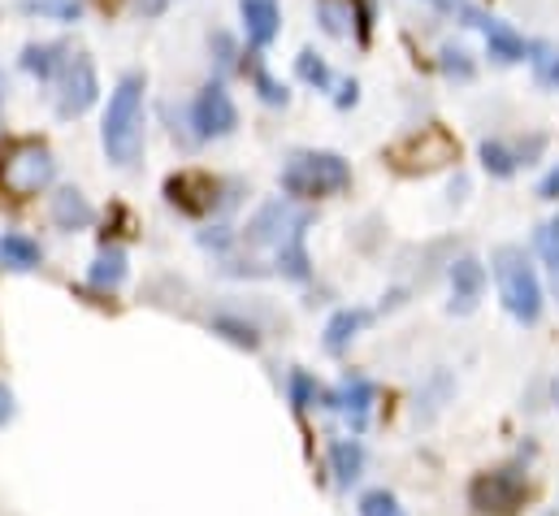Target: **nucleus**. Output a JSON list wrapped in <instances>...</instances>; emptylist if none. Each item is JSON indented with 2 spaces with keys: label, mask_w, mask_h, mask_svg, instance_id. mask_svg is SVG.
Listing matches in <instances>:
<instances>
[{
  "label": "nucleus",
  "mask_w": 559,
  "mask_h": 516,
  "mask_svg": "<svg viewBox=\"0 0 559 516\" xmlns=\"http://www.w3.org/2000/svg\"><path fill=\"white\" fill-rule=\"evenodd\" d=\"M356 513L360 516H408L404 513V504H400V495H395V491H386V486L365 491V495H360V504H356Z\"/></svg>",
  "instance_id": "obj_33"
},
{
  "label": "nucleus",
  "mask_w": 559,
  "mask_h": 516,
  "mask_svg": "<svg viewBox=\"0 0 559 516\" xmlns=\"http://www.w3.org/2000/svg\"><path fill=\"white\" fill-rule=\"evenodd\" d=\"M312 13H317V26H321L330 39H352V35H356L352 0H317Z\"/></svg>",
  "instance_id": "obj_29"
},
{
  "label": "nucleus",
  "mask_w": 559,
  "mask_h": 516,
  "mask_svg": "<svg viewBox=\"0 0 559 516\" xmlns=\"http://www.w3.org/2000/svg\"><path fill=\"white\" fill-rule=\"evenodd\" d=\"M477 31H481V39H486V57H490V66L512 70V66H525V61H530V39H525L508 17L486 13Z\"/></svg>",
  "instance_id": "obj_12"
},
{
  "label": "nucleus",
  "mask_w": 559,
  "mask_h": 516,
  "mask_svg": "<svg viewBox=\"0 0 559 516\" xmlns=\"http://www.w3.org/2000/svg\"><path fill=\"white\" fill-rule=\"evenodd\" d=\"M39 265H44L39 239H31L22 231H4L0 235V269H9V273H35Z\"/></svg>",
  "instance_id": "obj_23"
},
{
  "label": "nucleus",
  "mask_w": 559,
  "mask_h": 516,
  "mask_svg": "<svg viewBox=\"0 0 559 516\" xmlns=\"http://www.w3.org/2000/svg\"><path fill=\"white\" fill-rule=\"evenodd\" d=\"M369 326H373V308H334L330 321H325V330H321V348L330 356H343Z\"/></svg>",
  "instance_id": "obj_18"
},
{
  "label": "nucleus",
  "mask_w": 559,
  "mask_h": 516,
  "mask_svg": "<svg viewBox=\"0 0 559 516\" xmlns=\"http://www.w3.org/2000/svg\"><path fill=\"white\" fill-rule=\"evenodd\" d=\"M48 218H52L57 231L74 235V231H92L100 213H96V204L79 187H57V196L48 200Z\"/></svg>",
  "instance_id": "obj_17"
},
{
  "label": "nucleus",
  "mask_w": 559,
  "mask_h": 516,
  "mask_svg": "<svg viewBox=\"0 0 559 516\" xmlns=\"http://www.w3.org/2000/svg\"><path fill=\"white\" fill-rule=\"evenodd\" d=\"M239 244V231H230V226H209V231H200V248H209V253H217V257H226L230 248Z\"/></svg>",
  "instance_id": "obj_34"
},
{
  "label": "nucleus",
  "mask_w": 559,
  "mask_h": 516,
  "mask_svg": "<svg viewBox=\"0 0 559 516\" xmlns=\"http://www.w3.org/2000/svg\"><path fill=\"white\" fill-rule=\"evenodd\" d=\"M147 143V74L127 70L118 74L105 114H100V148L114 169H135Z\"/></svg>",
  "instance_id": "obj_1"
},
{
  "label": "nucleus",
  "mask_w": 559,
  "mask_h": 516,
  "mask_svg": "<svg viewBox=\"0 0 559 516\" xmlns=\"http://www.w3.org/2000/svg\"><path fill=\"white\" fill-rule=\"evenodd\" d=\"M0 101H4V87H0Z\"/></svg>",
  "instance_id": "obj_43"
},
{
  "label": "nucleus",
  "mask_w": 559,
  "mask_h": 516,
  "mask_svg": "<svg viewBox=\"0 0 559 516\" xmlns=\"http://www.w3.org/2000/svg\"><path fill=\"white\" fill-rule=\"evenodd\" d=\"M169 4H174V0H131V9H135L140 17H160Z\"/></svg>",
  "instance_id": "obj_40"
},
{
  "label": "nucleus",
  "mask_w": 559,
  "mask_h": 516,
  "mask_svg": "<svg viewBox=\"0 0 559 516\" xmlns=\"http://www.w3.org/2000/svg\"><path fill=\"white\" fill-rule=\"evenodd\" d=\"M352 183H356L352 161L343 152H330V148H295L282 161V174H278L282 196L295 200V204L334 200V196L352 191Z\"/></svg>",
  "instance_id": "obj_2"
},
{
  "label": "nucleus",
  "mask_w": 559,
  "mask_h": 516,
  "mask_svg": "<svg viewBox=\"0 0 559 516\" xmlns=\"http://www.w3.org/2000/svg\"><path fill=\"white\" fill-rule=\"evenodd\" d=\"M477 161H481V169H486L495 183H508V178H516V174L525 169L516 143H512V139H499V134H490V139L477 143Z\"/></svg>",
  "instance_id": "obj_22"
},
{
  "label": "nucleus",
  "mask_w": 559,
  "mask_h": 516,
  "mask_svg": "<svg viewBox=\"0 0 559 516\" xmlns=\"http://www.w3.org/2000/svg\"><path fill=\"white\" fill-rule=\"evenodd\" d=\"M530 495V478L525 469L516 465H503V469H486L468 482V504L481 516H512Z\"/></svg>",
  "instance_id": "obj_7"
},
{
  "label": "nucleus",
  "mask_w": 559,
  "mask_h": 516,
  "mask_svg": "<svg viewBox=\"0 0 559 516\" xmlns=\"http://www.w3.org/2000/svg\"><path fill=\"white\" fill-rule=\"evenodd\" d=\"M386 161L400 169V174H429V169H442L451 161H460V143L447 134L442 127H420L408 139H400Z\"/></svg>",
  "instance_id": "obj_8"
},
{
  "label": "nucleus",
  "mask_w": 559,
  "mask_h": 516,
  "mask_svg": "<svg viewBox=\"0 0 559 516\" xmlns=\"http://www.w3.org/2000/svg\"><path fill=\"white\" fill-rule=\"evenodd\" d=\"M490 273H495L503 313L521 326H538L543 313H547V286H543L538 265L530 260V253L516 248V244H499L490 253Z\"/></svg>",
  "instance_id": "obj_3"
},
{
  "label": "nucleus",
  "mask_w": 559,
  "mask_h": 516,
  "mask_svg": "<svg viewBox=\"0 0 559 516\" xmlns=\"http://www.w3.org/2000/svg\"><path fill=\"white\" fill-rule=\"evenodd\" d=\"M52 178H57V156H52L39 139L13 143L9 156H4V165H0V183H4V191H13L17 200H31V196L48 191Z\"/></svg>",
  "instance_id": "obj_5"
},
{
  "label": "nucleus",
  "mask_w": 559,
  "mask_h": 516,
  "mask_svg": "<svg viewBox=\"0 0 559 516\" xmlns=\"http://www.w3.org/2000/svg\"><path fill=\"white\" fill-rule=\"evenodd\" d=\"M52 87H57V92H52L57 118H61V122H79V118L92 114L96 101H100V70H96V61H92L87 52H74L70 66L61 70V79H57Z\"/></svg>",
  "instance_id": "obj_6"
},
{
  "label": "nucleus",
  "mask_w": 559,
  "mask_h": 516,
  "mask_svg": "<svg viewBox=\"0 0 559 516\" xmlns=\"http://www.w3.org/2000/svg\"><path fill=\"white\" fill-rule=\"evenodd\" d=\"M321 395H325V387L308 374V370H290L286 374V399H290V408L304 417L308 408H321Z\"/></svg>",
  "instance_id": "obj_31"
},
{
  "label": "nucleus",
  "mask_w": 559,
  "mask_h": 516,
  "mask_svg": "<svg viewBox=\"0 0 559 516\" xmlns=\"http://www.w3.org/2000/svg\"><path fill=\"white\" fill-rule=\"evenodd\" d=\"M325 460H330L334 486H338V491H352V486L360 482V473H365V460H369V452H365L360 434H347V438H334V443H330Z\"/></svg>",
  "instance_id": "obj_19"
},
{
  "label": "nucleus",
  "mask_w": 559,
  "mask_h": 516,
  "mask_svg": "<svg viewBox=\"0 0 559 516\" xmlns=\"http://www.w3.org/2000/svg\"><path fill=\"white\" fill-rule=\"evenodd\" d=\"M308 226H312V213H304L295 222V231L274 248V273H282L286 282H308L312 278V257H308Z\"/></svg>",
  "instance_id": "obj_16"
},
{
  "label": "nucleus",
  "mask_w": 559,
  "mask_h": 516,
  "mask_svg": "<svg viewBox=\"0 0 559 516\" xmlns=\"http://www.w3.org/2000/svg\"><path fill=\"white\" fill-rule=\"evenodd\" d=\"M534 253H538V260L547 265V273L556 278V291H559V213L556 218H547V222L534 231Z\"/></svg>",
  "instance_id": "obj_32"
},
{
  "label": "nucleus",
  "mask_w": 559,
  "mask_h": 516,
  "mask_svg": "<svg viewBox=\"0 0 559 516\" xmlns=\"http://www.w3.org/2000/svg\"><path fill=\"white\" fill-rule=\"evenodd\" d=\"M425 4H433L438 13H451V17H455V13H460V9L468 4V0H425Z\"/></svg>",
  "instance_id": "obj_41"
},
{
  "label": "nucleus",
  "mask_w": 559,
  "mask_h": 516,
  "mask_svg": "<svg viewBox=\"0 0 559 516\" xmlns=\"http://www.w3.org/2000/svg\"><path fill=\"white\" fill-rule=\"evenodd\" d=\"M239 130V105L226 87V79H204L191 101L182 105V122L174 127V134H182L191 148H204V143H222Z\"/></svg>",
  "instance_id": "obj_4"
},
{
  "label": "nucleus",
  "mask_w": 559,
  "mask_h": 516,
  "mask_svg": "<svg viewBox=\"0 0 559 516\" xmlns=\"http://www.w3.org/2000/svg\"><path fill=\"white\" fill-rule=\"evenodd\" d=\"M547 148H551V139H547L543 130H534V134H525V139H516V152H521V165H525V169H530V165H538Z\"/></svg>",
  "instance_id": "obj_35"
},
{
  "label": "nucleus",
  "mask_w": 559,
  "mask_h": 516,
  "mask_svg": "<svg viewBox=\"0 0 559 516\" xmlns=\"http://www.w3.org/2000/svg\"><path fill=\"white\" fill-rule=\"evenodd\" d=\"M70 57H74V52H70V44H61V39H31V44L17 48V70H22L26 79L52 87V83L61 79V70L70 66Z\"/></svg>",
  "instance_id": "obj_13"
},
{
  "label": "nucleus",
  "mask_w": 559,
  "mask_h": 516,
  "mask_svg": "<svg viewBox=\"0 0 559 516\" xmlns=\"http://www.w3.org/2000/svg\"><path fill=\"white\" fill-rule=\"evenodd\" d=\"M330 101H334V109H338V114L356 109V105H360V79H338V83H334V92H330Z\"/></svg>",
  "instance_id": "obj_36"
},
{
  "label": "nucleus",
  "mask_w": 559,
  "mask_h": 516,
  "mask_svg": "<svg viewBox=\"0 0 559 516\" xmlns=\"http://www.w3.org/2000/svg\"><path fill=\"white\" fill-rule=\"evenodd\" d=\"M304 213H308V209H295V200H286V196L265 200V204L252 213V222L239 231V244H243V248H278L282 239L295 231V222H299Z\"/></svg>",
  "instance_id": "obj_10"
},
{
  "label": "nucleus",
  "mask_w": 559,
  "mask_h": 516,
  "mask_svg": "<svg viewBox=\"0 0 559 516\" xmlns=\"http://www.w3.org/2000/svg\"><path fill=\"white\" fill-rule=\"evenodd\" d=\"M447 282H451V304L447 308L455 317H468L486 295V265L477 257H455L447 269Z\"/></svg>",
  "instance_id": "obj_15"
},
{
  "label": "nucleus",
  "mask_w": 559,
  "mask_h": 516,
  "mask_svg": "<svg viewBox=\"0 0 559 516\" xmlns=\"http://www.w3.org/2000/svg\"><path fill=\"white\" fill-rule=\"evenodd\" d=\"M530 79L543 92H559V44L551 39H530Z\"/></svg>",
  "instance_id": "obj_26"
},
{
  "label": "nucleus",
  "mask_w": 559,
  "mask_h": 516,
  "mask_svg": "<svg viewBox=\"0 0 559 516\" xmlns=\"http://www.w3.org/2000/svg\"><path fill=\"white\" fill-rule=\"evenodd\" d=\"M243 57H248V48H243L226 26L209 31V61H213V74H217V79L243 74Z\"/></svg>",
  "instance_id": "obj_25"
},
{
  "label": "nucleus",
  "mask_w": 559,
  "mask_h": 516,
  "mask_svg": "<svg viewBox=\"0 0 559 516\" xmlns=\"http://www.w3.org/2000/svg\"><path fill=\"white\" fill-rule=\"evenodd\" d=\"M534 196L543 200V204H559V161L538 178V187H534Z\"/></svg>",
  "instance_id": "obj_38"
},
{
  "label": "nucleus",
  "mask_w": 559,
  "mask_h": 516,
  "mask_svg": "<svg viewBox=\"0 0 559 516\" xmlns=\"http://www.w3.org/2000/svg\"><path fill=\"white\" fill-rule=\"evenodd\" d=\"M295 79L304 83V87H312V92H321V96H330L334 92V70H330V61L317 52V48H299V57H295Z\"/></svg>",
  "instance_id": "obj_27"
},
{
  "label": "nucleus",
  "mask_w": 559,
  "mask_h": 516,
  "mask_svg": "<svg viewBox=\"0 0 559 516\" xmlns=\"http://www.w3.org/2000/svg\"><path fill=\"white\" fill-rule=\"evenodd\" d=\"M127 278H131V260H127V253H122L118 244H105V248L96 253V260L87 265V286L100 291V295L122 291Z\"/></svg>",
  "instance_id": "obj_21"
},
{
  "label": "nucleus",
  "mask_w": 559,
  "mask_h": 516,
  "mask_svg": "<svg viewBox=\"0 0 559 516\" xmlns=\"http://www.w3.org/2000/svg\"><path fill=\"white\" fill-rule=\"evenodd\" d=\"M243 79H248V87L257 92L261 105H270V109H286V105H290V87L265 66V52L248 48V57H243Z\"/></svg>",
  "instance_id": "obj_20"
},
{
  "label": "nucleus",
  "mask_w": 559,
  "mask_h": 516,
  "mask_svg": "<svg viewBox=\"0 0 559 516\" xmlns=\"http://www.w3.org/2000/svg\"><path fill=\"white\" fill-rule=\"evenodd\" d=\"M22 17L31 22H57V26H74L87 17V0H13Z\"/></svg>",
  "instance_id": "obj_24"
},
{
  "label": "nucleus",
  "mask_w": 559,
  "mask_h": 516,
  "mask_svg": "<svg viewBox=\"0 0 559 516\" xmlns=\"http://www.w3.org/2000/svg\"><path fill=\"white\" fill-rule=\"evenodd\" d=\"M222 191H226L222 178L200 174V169H187V174L165 178V200L178 213H187V218H213V213H222L230 204V196H222Z\"/></svg>",
  "instance_id": "obj_9"
},
{
  "label": "nucleus",
  "mask_w": 559,
  "mask_h": 516,
  "mask_svg": "<svg viewBox=\"0 0 559 516\" xmlns=\"http://www.w3.org/2000/svg\"><path fill=\"white\" fill-rule=\"evenodd\" d=\"M209 330H213L217 339L235 343L239 352H261V330H257L252 321L235 317V313H217V317H209Z\"/></svg>",
  "instance_id": "obj_28"
},
{
  "label": "nucleus",
  "mask_w": 559,
  "mask_h": 516,
  "mask_svg": "<svg viewBox=\"0 0 559 516\" xmlns=\"http://www.w3.org/2000/svg\"><path fill=\"white\" fill-rule=\"evenodd\" d=\"M551 390H556V403H559V378H556V387H551Z\"/></svg>",
  "instance_id": "obj_42"
},
{
  "label": "nucleus",
  "mask_w": 559,
  "mask_h": 516,
  "mask_svg": "<svg viewBox=\"0 0 559 516\" xmlns=\"http://www.w3.org/2000/svg\"><path fill=\"white\" fill-rule=\"evenodd\" d=\"M239 26L248 48L270 52L282 35V4L278 0H239Z\"/></svg>",
  "instance_id": "obj_14"
},
{
  "label": "nucleus",
  "mask_w": 559,
  "mask_h": 516,
  "mask_svg": "<svg viewBox=\"0 0 559 516\" xmlns=\"http://www.w3.org/2000/svg\"><path fill=\"white\" fill-rule=\"evenodd\" d=\"M352 13H356V39L360 44H369V35H373V0H352Z\"/></svg>",
  "instance_id": "obj_37"
},
{
  "label": "nucleus",
  "mask_w": 559,
  "mask_h": 516,
  "mask_svg": "<svg viewBox=\"0 0 559 516\" xmlns=\"http://www.w3.org/2000/svg\"><path fill=\"white\" fill-rule=\"evenodd\" d=\"M13 417H17V399H13V390L0 383V430H4Z\"/></svg>",
  "instance_id": "obj_39"
},
{
  "label": "nucleus",
  "mask_w": 559,
  "mask_h": 516,
  "mask_svg": "<svg viewBox=\"0 0 559 516\" xmlns=\"http://www.w3.org/2000/svg\"><path fill=\"white\" fill-rule=\"evenodd\" d=\"M373 403H378V383H373V378H365V374H352V370L343 374V383H338V387H325V395H321V408L343 412V417H347V425H352V434H365Z\"/></svg>",
  "instance_id": "obj_11"
},
{
  "label": "nucleus",
  "mask_w": 559,
  "mask_h": 516,
  "mask_svg": "<svg viewBox=\"0 0 559 516\" xmlns=\"http://www.w3.org/2000/svg\"><path fill=\"white\" fill-rule=\"evenodd\" d=\"M438 74H442L447 83H473V79H477V57H473L464 44L447 39V44L438 48Z\"/></svg>",
  "instance_id": "obj_30"
}]
</instances>
